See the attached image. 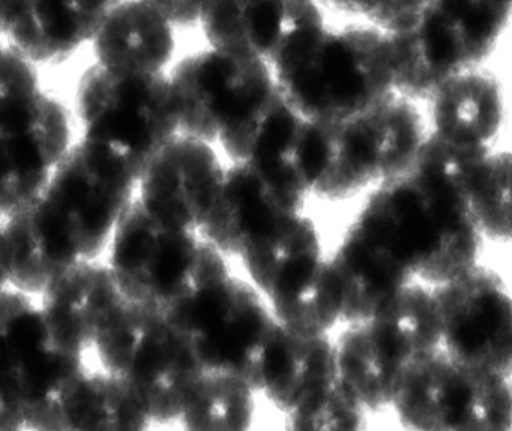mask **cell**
<instances>
[{
    "instance_id": "1",
    "label": "cell",
    "mask_w": 512,
    "mask_h": 431,
    "mask_svg": "<svg viewBox=\"0 0 512 431\" xmlns=\"http://www.w3.org/2000/svg\"><path fill=\"white\" fill-rule=\"evenodd\" d=\"M137 182L124 160L74 140L38 196L0 221L10 286L40 296L77 263L104 259Z\"/></svg>"
},
{
    "instance_id": "2",
    "label": "cell",
    "mask_w": 512,
    "mask_h": 431,
    "mask_svg": "<svg viewBox=\"0 0 512 431\" xmlns=\"http://www.w3.org/2000/svg\"><path fill=\"white\" fill-rule=\"evenodd\" d=\"M278 91L304 118L337 124L394 89L389 34L359 20H331L319 0H295L269 61Z\"/></svg>"
},
{
    "instance_id": "3",
    "label": "cell",
    "mask_w": 512,
    "mask_h": 431,
    "mask_svg": "<svg viewBox=\"0 0 512 431\" xmlns=\"http://www.w3.org/2000/svg\"><path fill=\"white\" fill-rule=\"evenodd\" d=\"M353 223L415 280L437 286L481 263L484 238L458 185L412 167L365 196Z\"/></svg>"
},
{
    "instance_id": "4",
    "label": "cell",
    "mask_w": 512,
    "mask_h": 431,
    "mask_svg": "<svg viewBox=\"0 0 512 431\" xmlns=\"http://www.w3.org/2000/svg\"><path fill=\"white\" fill-rule=\"evenodd\" d=\"M511 10L512 0H428L415 22L388 32L395 91L424 103L455 74L487 65Z\"/></svg>"
},
{
    "instance_id": "5",
    "label": "cell",
    "mask_w": 512,
    "mask_h": 431,
    "mask_svg": "<svg viewBox=\"0 0 512 431\" xmlns=\"http://www.w3.org/2000/svg\"><path fill=\"white\" fill-rule=\"evenodd\" d=\"M91 352L97 367L133 392L152 425L178 424L203 371L164 311L127 299L104 323Z\"/></svg>"
},
{
    "instance_id": "6",
    "label": "cell",
    "mask_w": 512,
    "mask_h": 431,
    "mask_svg": "<svg viewBox=\"0 0 512 431\" xmlns=\"http://www.w3.org/2000/svg\"><path fill=\"white\" fill-rule=\"evenodd\" d=\"M88 367V355L59 340L38 296L0 290V406L22 430H46L56 404Z\"/></svg>"
},
{
    "instance_id": "7",
    "label": "cell",
    "mask_w": 512,
    "mask_h": 431,
    "mask_svg": "<svg viewBox=\"0 0 512 431\" xmlns=\"http://www.w3.org/2000/svg\"><path fill=\"white\" fill-rule=\"evenodd\" d=\"M428 137L424 103L389 92L358 115L331 124L328 164L313 197L341 203L367 196L406 175Z\"/></svg>"
},
{
    "instance_id": "8",
    "label": "cell",
    "mask_w": 512,
    "mask_h": 431,
    "mask_svg": "<svg viewBox=\"0 0 512 431\" xmlns=\"http://www.w3.org/2000/svg\"><path fill=\"white\" fill-rule=\"evenodd\" d=\"M164 314L202 370L236 374L253 386L278 322L247 278L227 266L200 280Z\"/></svg>"
},
{
    "instance_id": "9",
    "label": "cell",
    "mask_w": 512,
    "mask_h": 431,
    "mask_svg": "<svg viewBox=\"0 0 512 431\" xmlns=\"http://www.w3.org/2000/svg\"><path fill=\"white\" fill-rule=\"evenodd\" d=\"M74 118L82 139L112 152L139 176L179 133L166 73L91 65L77 82Z\"/></svg>"
},
{
    "instance_id": "10",
    "label": "cell",
    "mask_w": 512,
    "mask_h": 431,
    "mask_svg": "<svg viewBox=\"0 0 512 431\" xmlns=\"http://www.w3.org/2000/svg\"><path fill=\"white\" fill-rule=\"evenodd\" d=\"M328 253L316 220L304 211L239 260L280 325L296 334L326 335L341 325Z\"/></svg>"
},
{
    "instance_id": "11",
    "label": "cell",
    "mask_w": 512,
    "mask_h": 431,
    "mask_svg": "<svg viewBox=\"0 0 512 431\" xmlns=\"http://www.w3.org/2000/svg\"><path fill=\"white\" fill-rule=\"evenodd\" d=\"M104 262L128 302L166 311L229 257L193 230L169 226L134 199L119 221Z\"/></svg>"
},
{
    "instance_id": "12",
    "label": "cell",
    "mask_w": 512,
    "mask_h": 431,
    "mask_svg": "<svg viewBox=\"0 0 512 431\" xmlns=\"http://www.w3.org/2000/svg\"><path fill=\"white\" fill-rule=\"evenodd\" d=\"M511 374L470 367L437 350L410 365L391 404L409 430L511 431Z\"/></svg>"
},
{
    "instance_id": "13",
    "label": "cell",
    "mask_w": 512,
    "mask_h": 431,
    "mask_svg": "<svg viewBox=\"0 0 512 431\" xmlns=\"http://www.w3.org/2000/svg\"><path fill=\"white\" fill-rule=\"evenodd\" d=\"M179 133L217 145L277 92L268 62L206 46L167 71Z\"/></svg>"
},
{
    "instance_id": "14",
    "label": "cell",
    "mask_w": 512,
    "mask_h": 431,
    "mask_svg": "<svg viewBox=\"0 0 512 431\" xmlns=\"http://www.w3.org/2000/svg\"><path fill=\"white\" fill-rule=\"evenodd\" d=\"M73 143V115L44 89L0 106V221L38 196Z\"/></svg>"
},
{
    "instance_id": "15",
    "label": "cell",
    "mask_w": 512,
    "mask_h": 431,
    "mask_svg": "<svg viewBox=\"0 0 512 431\" xmlns=\"http://www.w3.org/2000/svg\"><path fill=\"white\" fill-rule=\"evenodd\" d=\"M433 289L442 350L470 367L512 376V301L502 274L478 263Z\"/></svg>"
},
{
    "instance_id": "16",
    "label": "cell",
    "mask_w": 512,
    "mask_h": 431,
    "mask_svg": "<svg viewBox=\"0 0 512 431\" xmlns=\"http://www.w3.org/2000/svg\"><path fill=\"white\" fill-rule=\"evenodd\" d=\"M226 169L217 145L178 133L140 173L136 199L157 220L199 232Z\"/></svg>"
},
{
    "instance_id": "17",
    "label": "cell",
    "mask_w": 512,
    "mask_h": 431,
    "mask_svg": "<svg viewBox=\"0 0 512 431\" xmlns=\"http://www.w3.org/2000/svg\"><path fill=\"white\" fill-rule=\"evenodd\" d=\"M332 341L338 377L370 416L391 410L404 374L422 359L412 338L383 313L338 326Z\"/></svg>"
},
{
    "instance_id": "18",
    "label": "cell",
    "mask_w": 512,
    "mask_h": 431,
    "mask_svg": "<svg viewBox=\"0 0 512 431\" xmlns=\"http://www.w3.org/2000/svg\"><path fill=\"white\" fill-rule=\"evenodd\" d=\"M307 206L278 190L250 164L227 161L226 175L199 233L224 256L239 259Z\"/></svg>"
},
{
    "instance_id": "19",
    "label": "cell",
    "mask_w": 512,
    "mask_h": 431,
    "mask_svg": "<svg viewBox=\"0 0 512 431\" xmlns=\"http://www.w3.org/2000/svg\"><path fill=\"white\" fill-rule=\"evenodd\" d=\"M338 380L332 334L301 335L277 323L253 386L286 418L319 403Z\"/></svg>"
},
{
    "instance_id": "20",
    "label": "cell",
    "mask_w": 512,
    "mask_h": 431,
    "mask_svg": "<svg viewBox=\"0 0 512 431\" xmlns=\"http://www.w3.org/2000/svg\"><path fill=\"white\" fill-rule=\"evenodd\" d=\"M424 106L431 136L470 151L500 148L508 112L505 85L488 65L455 74Z\"/></svg>"
},
{
    "instance_id": "21",
    "label": "cell",
    "mask_w": 512,
    "mask_h": 431,
    "mask_svg": "<svg viewBox=\"0 0 512 431\" xmlns=\"http://www.w3.org/2000/svg\"><path fill=\"white\" fill-rule=\"evenodd\" d=\"M328 262L340 301L341 325L376 316L415 280L383 245L353 221L329 251Z\"/></svg>"
},
{
    "instance_id": "22",
    "label": "cell",
    "mask_w": 512,
    "mask_h": 431,
    "mask_svg": "<svg viewBox=\"0 0 512 431\" xmlns=\"http://www.w3.org/2000/svg\"><path fill=\"white\" fill-rule=\"evenodd\" d=\"M175 29L149 0H118L92 38L95 64L112 70L167 73L178 47Z\"/></svg>"
},
{
    "instance_id": "23",
    "label": "cell",
    "mask_w": 512,
    "mask_h": 431,
    "mask_svg": "<svg viewBox=\"0 0 512 431\" xmlns=\"http://www.w3.org/2000/svg\"><path fill=\"white\" fill-rule=\"evenodd\" d=\"M38 301L59 340L89 355L98 332L125 298L109 266L100 259L77 263L65 271Z\"/></svg>"
},
{
    "instance_id": "24",
    "label": "cell",
    "mask_w": 512,
    "mask_h": 431,
    "mask_svg": "<svg viewBox=\"0 0 512 431\" xmlns=\"http://www.w3.org/2000/svg\"><path fill=\"white\" fill-rule=\"evenodd\" d=\"M109 8L95 0H23L4 38L35 65H61L91 44Z\"/></svg>"
},
{
    "instance_id": "25",
    "label": "cell",
    "mask_w": 512,
    "mask_h": 431,
    "mask_svg": "<svg viewBox=\"0 0 512 431\" xmlns=\"http://www.w3.org/2000/svg\"><path fill=\"white\" fill-rule=\"evenodd\" d=\"M292 17V0H208L199 26L206 46L271 61Z\"/></svg>"
},
{
    "instance_id": "26",
    "label": "cell",
    "mask_w": 512,
    "mask_h": 431,
    "mask_svg": "<svg viewBox=\"0 0 512 431\" xmlns=\"http://www.w3.org/2000/svg\"><path fill=\"white\" fill-rule=\"evenodd\" d=\"M152 427L151 419L121 380L88 365L56 404L46 430L142 431Z\"/></svg>"
},
{
    "instance_id": "27",
    "label": "cell",
    "mask_w": 512,
    "mask_h": 431,
    "mask_svg": "<svg viewBox=\"0 0 512 431\" xmlns=\"http://www.w3.org/2000/svg\"><path fill=\"white\" fill-rule=\"evenodd\" d=\"M259 397V392L236 374L203 370L178 424L196 431L250 430L256 422Z\"/></svg>"
},
{
    "instance_id": "28",
    "label": "cell",
    "mask_w": 512,
    "mask_h": 431,
    "mask_svg": "<svg viewBox=\"0 0 512 431\" xmlns=\"http://www.w3.org/2000/svg\"><path fill=\"white\" fill-rule=\"evenodd\" d=\"M464 202L484 241H511V154L494 149L473 167L464 185Z\"/></svg>"
},
{
    "instance_id": "29",
    "label": "cell",
    "mask_w": 512,
    "mask_h": 431,
    "mask_svg": "<svg viewBox=\"0 0 512 431\" xmlns=\"http://www.w3.org/2000/svg\"><path fill=\"white\" fill-rule=\"evenodd\" d=\"M368 418L367 410L338 380L337 385L319 403L304 412L286 416L284 422L289 430L355 431L365 430Z\"/></svg>"
},
{
    "instance_id": "30",
    "label": "cell",
    "mask_w": 512,
    "mask_h": 431,
    "mask_svg": "<svg viewBox=\"0 0 512 431\" xmlns=\"http://www.w3.org/2000/svg\"><path fill=\"white\" fill-rule=\"evenodd\" d=\"M37 65L20 55L0 37V106L41 91Z\"/></svg>"
},
{
    "instance_id": "31",
    "label": "cell",
    "mask_w": 512,
    "mask_h": 431,
    "mask_svg": "<svg viewBox=\"0 0 512 431\" xmlns=\"http://www.w3.org/2000/svg\"><path fill=\"white\" fill-rule=\"evenodd\" d=\"M170 23L178 28H191L199 23L208 0H149Z\"/></svg>"
},
{
    "instance_id": "32",
    "label": "cell",
    "mask_w": 512,
    "mask_h": 431,
    "mask_svg": "<svg viewBox=\"0 0 512 431\" xmlns=\"http://www.w3.org/2000/svg\"><path fill=\"white\" fill-rule=\"evenodd\" d=\"M428 0H397V8H395V20H397V28L403 29L415 22L416 17L424 10Z\"/></svg>"
},
{
    "instance_id": "33",
    "label": "cell",
    "mask_w": 512,
    "mask_h": 431,
    "mask_svg": "<svg viewBox=\"0 0 512 431\" xmlns=\"http://www.w3.org/2000/svg\"><path fill=\"white\" fill-rule=\"evenodd\" d=\"M23 0H0V37L4 38Z\"/></svg>"
},
{
    "instance_id": "34",
    "label": "cell",
    "mask_w": 512,
    "mask_h": 431,
    "mask_svg": "<svg viewBox=\"0 0 512 431\" xmlns=\"http://www.w3.org/2000/svg\"><path fill=\"white\" fill-rule=\"evenodd\" d=\"M10 286L8 281V260L7 251H5L4 233H2V224H0V290Z\"/></svg>"
},
{
    "instance_id": "35",
    "label": "cell",
    "mask_w": 512,
    "mask_h": 431,
    "mask_svg": "<svg viewBox=\"0 0 512 431\" xmlns=\"http://www.w3.org/2000/svg\"><path fill=\"white\" fill-rule=\"evenodd\" d=\"M2 430H22V428H20L19 422L10 413L5 412L4 407L0 406V431Z\"/></svg>"
},
{
    "instance_id": "36",
    "label": "cell",
    "mask_w": 512,
    "mask_h": 431,
    "mask_svg": "<svg viewBox=\"0 0 512 431\" xmlns=\"http://www.w3.org/2000/svg\"><path fill=\"white\" fill-rule=\"evenodd\" d=\"M95 2H98V4L103 5V7L110 8L113 4H116L118 0H95Z\"/></svg>"
}]
</instances>
